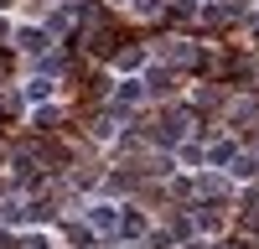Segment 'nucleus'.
Instances as JSON below:
<instances>
[{"mask_svg": "<svg viewBox=\"0 0 259 249\" xmlns=\"http://www.w3.org/2000/svg\"><path fill=\"white\" fill-rule=\"evenodd\" d=\"M89 223H94V228H114V223H119V213H114L109 202H99V208H89Z\"/></svg>", "mask_w": 259, "mask_h": 249, "instance_id": "f257e3e1", "label": "nucleus"}, {"mask_svg": "<svg viewBox=\"0 0 259 249\" xmlns=\"http://www.w3.org/2000/svg\"><path fill=\"white\" fill-rule=\"evenodd\" d=\"M26 94H31V99H47V94H52V83H47V78H31V89H26Z\"/></svg>", "mask_w": 259, "mask_h": 249, "instance_id": "f03ea898", "label": "nucleus"}, {"mask_svg": "<svg viewBox=\"0 0 259 249\" xmlns=\"http://www.w3.org/2000/svg\"><path fill=\"white\" fill-rule=\"evenodd\" d=\"M21 249H47V239H41V234H26V239H21Z\"/></svg>", "mask_w": 259, "mask_h": 249, "instance_id": "7ed1b4c3", "label": "nucleus"}]
</instances>
